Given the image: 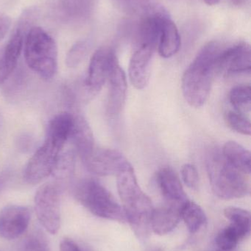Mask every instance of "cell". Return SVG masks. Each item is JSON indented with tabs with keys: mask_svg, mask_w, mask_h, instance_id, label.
Here are the masks:
<instances>
[{
	"mask_svg": "<svg viewBox=\"0 0 251 251\" xmlns=\"http://www.w3.org/2000/svg\"><path fill=\"white\" fill-rule=\"evenodd\" d=\"M11 26V19L7 15L0 13V41L5 36Z\"/></svg>",
	"mask_w": 251,
	"mask_h": 251,
	"instance_id": "cell-32",
	"label": "cell"
},
{
	"mask_svg": "<svg viewBox=\"0 0 251 251\" xmlns=\"http://www.w3.org/2000/svg\"><path fill=\"white\" fill-rule=\"evenodd\" d=\"M106 82L109 85L106 110L110 117H116L125 107L128 88L126 75L119 60L113 65Z\"/></svg>",
	"mask_w": 251,
	"mask_h": 251,
	"instance_id": "cell-12",
	"label": "cell"
},
{
	"mask_svg": "<svg viewBox=\"0 0 251 251\" xmlns=\"http://www.w3.org/2000/svg\"><path fill=\"white\" fill-rule=\"evenodd\" d=\"M91 48V41L88 40H83L75 43L66 54V66L69 68H75L79 66L86 57Z\"/></svg>",
	"mask_w": 251,
	"mask_h": 251,
	"instance_id": "cell-25",
	"label": "cell"
},
{
	"mask_svg": "<svg viewBox=\"0 0 251 251\" xmlns=\"http://www.w3.org/2000/svg\"><path fill=\"white\" fill-rule=\"evenodd\" d=\"M117 61L115 51L111 47H100L94 53L84 82V88L91 97L98 94L102 89L107 82L113 65Z\"/></svg>",
	"mask_w": 251,
	"mask_h": 251,
	"instance_id": "cell-9",
	"label": "cell"
},
{
	"mask_svg": "<svg viewBox=\"0 0 251 251\" xmlns=\"http://www.w3.org/2000/svg\"><path fill=\"white\" fill-rule=\"evenodd\" d=\"M60 251H84V249L73 240L66 238L60 243Z\"/></svg>",
	"mask_w": 251,
	"mask_h": 251,
	"instance_id": "cell-33",
	"label": "cell"
},
{
	"mask_svg": "<svg viewBox=\"0 0 251 251\" xmlns=\"http://www.w3.org/2000/svg\"><path fill=\"white\" fill-rule=\"evenodd\" d=\"M229 100L234 110L243 114L250 113L251 88L249 85H239L230 91Z\"/></svg>",
	"mask_w": 251,
	"mask_h": 251,
	"instance_id": "cell-23",
	"label": "cell"
},
{
	"mask_svg": "<svg viewBox=\"0 0 251 251\" xmlns=\"http://www.w3.org/2000/svg\"><path fill=\"white\" fill-rule=\"evenodd\" d=\"M116 177L118 193L126 221L136 237L146 241L152 231L150 220L154 209L152 201L139 185L134 168L120 173Z\"/></svg>",
	"mask_w": 251,
	"mask_h": 251,
	"instance_id": "cell-2",
	"label": "cell"
},
{
	"mask_svg": "<svg viewBox=\"0 0 251 251\" xmlns=\"http://www.w3.org/2000/svg\"><path fill=\"white\" fill-rule=\"evenodd\" d=\"M224 46L218 41L206 44L184 73L181 89L191 107L200 108L207 101L218 73V60Z\"/></svg>",
	"mask_w": 251,
	"mask_h": 251,
	"instance_id": "cell-1",
	"label": "cell"
},
{
	"mask_svg": "<svg viewBox=\"0 0 251 251\" xmlns=\"http://www.w3.org/2000/svg\"><path fill=\"white\" fill-rule=\"evenodd\" d=\"M25 58L29 69L44 79L57 71V47L53 37L40 26H33L25 39Z\"/></svg>",
	"mask_w": 251,
	"mask_h": 251,
	"instance_id": "cell-4",
	"label": "cell"
},
{
	"mask_svg": "<svg viewBox=\"0 0 251 251\" xmlns=\"http://www.w3.org/2000/svg\"><path fill=\"white\" fill-rule=\"evenodd\" d=\"M63 149V148L46 137L44 144L35 151L25 167L24 179L26 182L38 184L53 174Z\"/></svg>",
	"mask_w": 251,
	"mask_h": 251,
	"instance_id": "cell-7",
	"label": "cell"
},
{
	"mask_svg": "<svg viewBox=\"0 0 251 251\" xmlns=\"http://www.w3.org/2000/svg\"><path fill=\"white\" fill-rule=\"evenodd\" d=\"M93 0H57L52 7L54 17L61 23L76 25L91 14Z\"/></svg>",
	"mask_w": 251,
	"mask_h": 251,
	"instance_id": "cell-14",
	"label": "cell"
},
{
	"mask_svg": "<svg viewBox=\"0 0 251 251\" xmlns=\"http://www.w3.org/2000/svg\"><path fill=\"white\" fill-rule=\"evenodd\" d=\"M82 162L87 171L99 176H118L133 168L127 158L114 149L95 147Z\"/></svg>",
	"mask_w": 251,
	"mask_h": 251,
	"instance_id": "cell-8",
	"label": "cell"
},
{
	"mask_svg": "<svg viewBox=\"0 0 251 251\" xmlns=\"http://www.w3.org/2000/svg\"><path fill=\"white\" fill-rule=\"evenodd\" d=\"M245 1H246V0H232L233 2L237 4H242V3L244 2Z\"/></svg>",
	"mask_w": 251,
	"mask_h": 251,
	"instance_id": "cell-36",
	"label": "cell"
},
{
	"mask_svg": "<svg viewBox=\"0 0 251 251\" xmlns=\"http://www.w3.org/2000/svg\"><path fill=\"white\" fill-rule=\"evenodd\" d=\"M156 181L168 205L181 208L188 201L181 180L172 168H162L156 176Z\"/></svg>",
	"mask_w": 251,
	"mask_h": 251,
	"instance_id": "cell-15",
	"label": "cell"
},
{
	"mask_svg": "<svg viewBox=\"0 0 251 251\" xmlns=\"http://www.w3.org/2000/svg\"><path fill=\"white\" fill-rule=\"evenodd\" d=\"M181 208L167 205L153 209L150 220L151 231L158 235L169 234L181 221Z\"/></svg>",
	"mask_w": 251,
	"mask_h": 251,
	"instance_id": "cell-17",
	"label": "cell"
},
{
	"mask_svg": "<svg viewBox=\"0 0 251 251\" xmlns=\"http://www.w3.org/2000/svg\"><path fill=\"white\" fill-rule=\"evenodd\" d=\"M206 168L212 190L220 199L232 200L250 193L248 175L233 166L222 153H211L206 160Z\"/></svg>",
	"mask_w": 251,
	"mask_h": 251,
	"instance_id": "cell-3",
	"label": "cell"
},
{
	"mask_svg": "<svg viewBox=\"0 0 251 251\" xmlns=\"http://www.w3.org/2000/svg\"><path fill=\"white\" fill-rule=\"evenodd\" d=\"M12 72L7 67L4 57H3L2 51L1 49H0V86L8 79L9 76L12 75Z\"/></svg>",
	"mask_w": 251,
	"mask_h": 251,
	"instance_id": "cell-31",
	"label": "cell"
},
{
	"mask_svg": "<svg viewBox=\"0 0 251 251\" xmlns=\"http://www.w3.org/2000/svg\"><path fill=\"white\" fill-rule=\"evenodd\" d=\"M155 47L148 44L140 46L130 60L128 76L134 88L143 90L150 82V66Z\"/></svg>",
	"mask_w": 251,
	"mask_h": 251,
	"instance_id": "cell-13",
	"label": "cell"
},
{
	"mask_svg": "<svg viewBox=\"0 0 251 251\" xmlns=\"http://www.w3.org/2000/svg\"><path fill=\"white\" fill-rule=\"evenodd\" d=\"M203 1L208 5L213 6L218 4L221 1V0H203Z\"/></svg>",
	"mask_w": 251,
	"mask_h": 251,
	"instance_id": "cell-35",
	"label": "cell"
},
{
	"mask_svg": "<svg viewBox=\"0 0 251 251\" xmlns=\"http://www.w3.org/2000/svg\"><path fill=\"white\" fill-rule=\"evenodd\" d=\"M75 196L91 214L109 221L127 222L122 206L100 182L91 178L82 180L75 188Z\"/></svg>",
	"mask_w": 251,
	"mask_h": 251,
	"instance_id": "cell-5",
	"label": "cell"
},
{
	"mask_svg": "<svg viewBox=\"0 0 251 251\" xmlns=\"http://www.w3.org/2000/svg\"><path fill=\"white\" fill-rule=\"evenodd\" d=\"M151 251H161L160 249H154V250H153Z\"/></svg>",
	"mask_w": 251,
	"mask_h": 251,
	"instance_id": "cell-39",
	"label": "cell"
},
{
	"mask_svg": "<svg viewBox=\"0 0 251 251\" xmlns=\"http://www.w3.org/2000/svg\"><path fill=\"white\" fill-rule=\"evenodd\" d=\"M223 251V250H221V251Z\"/></svg>",
	"mask_w": 251,
	"mask_h": 251,
	"instance_id": "cell-40",
	"label": "cell"
},
{
	"mask_svg": "<svg viewBox=\"0 0 251 251\" xmlns=\"http://www.w3.org/2000/svg\"><path fill=\"white\" fill-rule=\"evenodd\" d=\"M225 122L228 126L236 132L244 135H251V122L246 115L235 110H229L225 113Z\"/></svg>",
	"mask_w": 251,
	"mask_h": 251,
	"instance_id": "cell-26",
	"label": "cell"
},
{
	"mask_svg": "<svg viewBox=\"0 0 251 251\" xmlns=\"http://www.w3.org/2000/svg\"><path fill=\"white\" fill-rule=\"evenodd\" d=\"M157 45L159 54L164 58L172 57L181 48L179 31L169 16L164 21Z\"/></svg>",
	"mask_w": 251,
	"mask_h": 251,
	"instance_id": "cell-18",
	"label": "cell"
},
{
	"mask_svg": "<svg viewBox=\"0 0 251 251\" xmlns=\"http://www.w3.org/2000/svg\"><path fill=\"white\" fill-rule=\"evenodd\" d=\"M73 124V115L67 112L58 113L49 123L46 137L64 148L68 139L70 138Z\"/></svg>",
	"mask_w": 251,
	"mask_h": 251,
	"instance_id": "cell-19",
	"label": "cell"
},
{
	"mask_svg": "<svg viewBox=\"0 0 251 251\" xmlns=\"http://www.w3.org/2000/svg\"><path fill=\"white\" fill-rule=\"evenodd\" d=\"M222 154L227 161L246 175L251 174V152L240 143L228 141L225 143Z\"/></svg>",
	"mask_w": 251,
	"mask_h": 251,
	"instance_id": "cell-20",
	"label": "cell"
},
{
	"mask_svg": "<svg viewBox=\"0 0 251 251\" xmlns=\"http://www.w3.org/2000/svg\"><path fill=\"white\" fill-rule=\"evenodd\" d=\"M251 50L248 43L242 41L225 47L218 57V72L228 75L251 73Z\"/></svg>",
	"mask_w": 251,
	"mask_h": 251,
	"instance_id": "cell-10",
	"label": "cell"
},
{
	"mask_svg": "<svg viewBox=\"0 0 251 251\" xmlns=\"http://www.w3.org/2000/svg\"><path fill=\"white\" fill-rule=\"evenodd\" d=\"M28 208L18 205L5 206L0 211V237L13 240L20 237L28 229L30 221Z\"/></svg>",
	"mask_w": 251,
	"mask_h": 251,
	"instance_id": "cell-11",
	"label": "cell"
},
{
	"mask_svg": "<svg viewBox=\"0 0 251 251\" xmlns=\"http://www.w3.org/2000/svg\"><path fill=\"white\" fill-rule=\"evenodd\" d=\"M224 215L231 222L230 225L237 231L241 240L250 234L251 214L249 211L230 206L224 209Z\"/></svg>",
	"mask_w": 251,
	"mask_h": 251,
	"instance_id": "cell-22",
	"label": "cell"
},
{
	"mask_svg": "<svg viewBox=\"0 0 251 251\" xmlns=\"http://www.w3.org/2000/svg\"><path fill=\"white\" fill-rule=\"evenodd\" d=\"M181 178L184 184L192 190H197L199 186V174L193 164L187 163L181 168Z\"/></svg>",
	"mask_w": 251,
	"mask_h": 251,
	"instance_id": "cell-29",
	"label": "cell"
},
{
	"mask_svg": "<svg viewBox=\"0 0 251 251\" xmlns=\"http://www.w3.org/2000/svg\"><path fill=\"white\" fill-rule=\"evenodd\" d=\"M240 241V237L230 225L221 231L216 237L217 245L223 251L233 250Z\"/></svg>",
	"mask_w": 251,
	"mask_h": 251,
	"instance_id": "cell-27",
	"label": "cell"
},
{
	"mask_svg": "<svg viewBox=\"0 0 251 251\" xmlns=\"http://www.w3.org/2000/svg\"><path fill=\"white\" fill-rule=\"evenodd\" d=\"M181 218L192 234L197 232L206 223V215L195 202L187 201L181 208Z\"/></svg>",
	"mask_w": 251,
	"mask_h": 251,
	"instance_id": "cell-21",
	"label": "cell"
},
{
	"mask_svg": "<svg viewBox=\"0 0 251 251\" xmlns=\"http://www.w3.org/2000/svg\"><path fill=\"white\" fill-rule=\"evenodd\" d=\"M9 179V174H3L2 175L0 176V192L4 188L6 184H7V181Z\"/></svg>",
	"mask_w": 251,
	"mask_h": 251,
	"instance_id": "cell-34",
	"label": "cell"
},
{
	"mask_svg": "<svg viewBox=\"0 0 251 251\" xmlns=\"http://www.w3.org/2000/svg\"><path fill=\"white\" fill-rule=\"evenodd\" d=\"M19 251H50L45 237L39 232L28 236L21 246Z\"/></svg>",
	"mask_w": 251,
	"mask_h": 251,
	"instance_id": "cell-28",
	"label": "cell"
},
{
	"mask_svg": "<svg viewBox=\"0 0 251 251\" xmlns=\"http://www.w3.org/2000/svg\"><path fill=\"white\" fill-rule=\"evenodd\" d=\"M83 249H84V251H94L92 249H90V248H88V246H84Z\"/></svg>",
	"mask_w": 251,
	"mask_h": 251,
	"instance_id": "cell-38",
	"label": "cell"
},
{
	"mask_svg": "<svg viewBox=\"0 0 251 251\" xmlns=\"http://www.w3.org/2000/svg\"><path fill=\"white\" fill-rule=\"evenodd\" d=\"M61 186L58 181H52L41 185L34 198L37 218L42 226L52 234L60 229L61 214Z\"/></svg>",
	"mask_w": 251,
	"mask_h": 251,
	"instance_id": "cell-6",
	"label": "cell"
},
{
	"mask_svg": "<svg viewBox=\"0 0 251 251\" xmlns=\"http://www.w3.org/2000/svg\"><path fill=\"white\" fill-rule=\"evenodd\" d=\"M150 0H116V3L128 11L141 12Z\"/></svg>",
	"mask_w": 251,
	"mask_h": 251,
	"instance_id": "cell-30",
	"label": "cell"
},
{
	"mask_svg": "<svg viewBox=\"0 0 251 251\" xmlns=\"http://www.w3.org/2000/svg\"><path fill=\"white\" fill-rule=\"evenodd\" d=\"M75 153L72 151L60 153L53 174L59 180L67 179L74 174Z\"/></svg>",
	"mask_w": 251,
	"mask_h": 251,
	"instance_id": "cell-24",
	"label": "cell"
},
{
	"mask_svg": "<svg viewBox=\"0 0 251 251\" xmlns=\"http://www.w3.org/2000/svg\"><path fill=\"white\" fill-rule=\"evenodd\" d=\"M70 138L81 160L86 157L95 148L92 130L86 119L81 115L74 116Z\"/></svg>",
	"mask_w": 251,
	"mask_h": 251,
	"instance_id": "cell-16",
	"label": "cell"
},
{
	"mask_svg": "<svg viewBox=\"0 0 251 251\" xmlns=\"http://www.w3.org/2000/svg\"><path fill=\"white\" fill-rule=\"evenodd\" d=\"M3 126V119L1 115L0 114V131H1V128H2Z\"/></svg>",
	"mask_w": 251,
	"mask_h": 251,
	"instance_id": "cell-37",
	"label": "cell"
}]
</instances>
